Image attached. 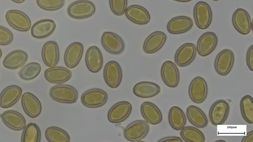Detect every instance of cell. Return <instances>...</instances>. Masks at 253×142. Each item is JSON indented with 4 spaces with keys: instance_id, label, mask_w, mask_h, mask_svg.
<instances>
[{
    "instance_id": "cell-3",
    "label": "cell",
    "mask_w": 253,
    "mask_h": 142,
    "mask_svg": "<svg viewBox=\"0 0 253 142\" xmlns=\"http://www.w3.org/2000/svg\"><path fill=\"white\" fill-rule=\"evenodd\" d=\"M193 17L198 28L202 30L207 29L210 27L212 19L211 6L205 1H198L193 8Z\"/></svg>"
},
{
    "instance_id": "cell-39",
    "label": "cell",
    "mask_w": 253,
    "mask_h": 142,
    "mask_svg": "<svg viewBox=\"0 0 253 142\" xmlns=\"http://www.w3.org/2000/svg\"><path fill=\"white\" fill-rule=\"evenodd\" d=\"M109 4L112 12L117 16L125 14L127 6V0H109Z\"/></svg>"
},
{
    "instance_id": "cell-40",
    "label": "cell",
    "mask_w": 253,
    "mask_h": 142,
    "mask_svg": "<svg viewBox=\"0 0 253 142\" xmlns=\"http://www.w3.org/2000/svg\"><path fill=\"white\" fill-rule=\"evenodd\" d=\"M13 35L7 28L0 26V45H7L12 42Z\"/></svg>"
},
{
    "instance_id": "cell-16",
    "label": "cell",
    "mask_w": 253,
    "mask_h": 142,
    "mask_svg": "<svg viewBox=\"0 0 253 142\" xmlns=\"http://www.w3.org/2000/svg\"><path fill=\"white\" fill-rule=\"evenodd\" d=\"M161 75L164 83L168 87L174 88L179 82V72L176 65L170 61H166L162 65Z\"/></svg>"
},
{
    "instance_id": "cell-34",
    "label": "cell",
    "mask_w": 253,
    "mask_h": 142,
    "mask_svg": "<svg viewBox=\"0 0 253 142\" xmlns=\"http://www.w3.org/2000/svg\"><path fill=\"white\" fill-rule=\"evenodd\" d=\"M41 139L40 128L35 123H28L23 129L21 142H40Z\"/></svg>"
},
{
    "instance_id": "cell-14",
    "label": "cell",
    "mask_w": 253,
    "mask_h": 142,
    "mask_svg": "<svg viewBox=\"0 0 253 142\" xmlns=\"http://www.w3.org/2000/svg\"><path fill=\"white\" fill-rule=\"evenodd\" d=\"M196 47L192 43H185L181 45L176 50L174 60L175 63L180 67L190 64L196 55Z\"/></svg>"
},
{
    "instance_id": "cell-47",
    "label": "cell",
    "mask_w": 253,
    "mask_h": 142,
    "mask_svg": "<svg viewBox=\"0 0 253 142\" xmlns=\"http://www.w3.org/2000/svg\"><path fill=\"white\" fill-rule=\"evenodd\" d=\"M214 0V1H218L219 0Z\"/></svg>"
},
{
    "instance_id": "cell-43",
    "label": "cell",
    "mask_w": 253,
    "mask_h": 142,
    "mask_svg": "<svg viewBox=\"0 0 253 142\" xmlns=\"http://www.w3.org/2000/svg\"><path fill=\"white\" fill-rule=\"evenodd\" d=\"M242 142H253V131L252 130L244 136L242 140Z\"/></svg>"
},
{
    "instance_id": "cell-26",
    "label": "cell",
    "mask_w": 253,
    "mask_h": 142,
    "mask_svg": "<svg viewBox=\"0 0 253 142\" xmlns=\"http://www.w3.org/2000/svg\"><path fill=\"white\" fill-rule=\"evenodd\" d=\"M85 63L87 69L91 72L96 73L101 69L103 59L100 49L96 46H91L86 50Z\"/></svg>"
},
{
    "instance_id": "cell-22",
    "label": "cell",
    "mask_w": 253,
    "mask_h": 142,
    "mask_svg": "<svg viewBox=\"0 0 253 142\" xmlns=\"http://www.w3.org/2000/svg\"><path fill=\"white\" fill-rule=\"evenodd\" d=\"M42 58L43 63L48 67L57 65L59 60V49L57 43L50 40L45 42L42 49Z\"/></svg>"
},
{
    "instance_id": "cell-10",
    "label": "cell",
    "mask_w": 253,
    "mask_h": 142,
    "mask_svg": "<svg viewBox=\"0 0 253 142\" xmlns=\"http://www.w3.org/2000/svg\"><path fill=\"white\" fill-rule=\"evenodd\" d=\"M234 62V55L233 51L225 49L220 51L216 55L214 67L216 72L222 76L227 75L231 71Z\"/></svg>"
},
{
    "instance_id": "cell-44",
    "label": "cell",
    "mask_w": 253,
    "mask_h": 142,
    "mask_svg": "<svg viewBox=\"0 0 253 142\" xmlns=\"http://www.w3.org/2000/svg\"><path fill=\"white\" fill-rule=\"evenodd\" d=\"M13 2L17 3H21L23 2L25 0H11Z\"/></svg>"
},
{
    "instance_id": "cell-9",
    "label": "cell",
    "mask_w": 253,
    "mask_h": 142,
    "mask_svg": "<svg viewBox=\"0 0 253 142\" xmlns=\"http://www.w3.org/2000/svg\"><path fill=\"white\" fill-rule=\"evenodd\" d=\"M230 110L228 103L224 100L214 102L209 110V118L214 126L223 124L226 120Z\"/></svg>"
},
{
    "instance_id": "cell-4",
    "label": "cell",
    "mask_w": 253,
    "mask_h": 142,
    "mask_svg": "<svg viewBox=\"0 0 253 142\" xmlns=\"http://www.w3.org/2000/svg\"><path fill=\"white\" fill-rule=\"evenodd\" d=\"M150 129L148 122L143 120H136L129 123L124 130V136L131 142L139 141L148 134Z\"/></svg>"
},
{
    "instance_id": "cell-17",
    "label": "cell",
    "mask_w": 253,
    "mask_h": 142,
    "mask_svg": "<svg viewBox=\"0 0 253 142\" xmlns=\"http://www.w3.org/2000/svg\"><path fill=\"white\" fill-rule=\"evenodd\" d=\"M125 14L131 22L140 25L148 24L151 20L149 11L143 6L132 4L126 8Z\"/></svg>"
},
{
    "instance_id": "cell-32",
    "label": "cell",
    "mask_w": 253,
    "mask_h": 142,
    "mask_svg": "<svg viewBox=\"0 0 253 142\" xmlns=\"http://www.w3.org/2000/svg\"><path fill=\"white\" fill-rule=\"evenodd\" d=\"M168 120L170 126L175 130H180L186 123V115L183 111L176 106H172L169 112Z\"/></svg>"
},
{
    "instance_id": "cell-15",
    "label": "cell",
    "mask_w": 253,
    "mask_h": 142,
    "mask_svg": "<svg viewBox=\"0 0 253 142\" xmlns=\"http://www.w3.org/2000/svg\"><path fill=\"white\" fill-rule=\"evenodd\" d=\"M217 43L218 38L215 33L212 32H206L198 39L196 50L200 56H207L213 51Z\"/></svg>"
},
{
    "instance_id": "cell-13",
    "label": "cell",
    "mask_w": 253,
    "mask_h": 142,
    "mask_svg": "<svg viewBox=\"0 0 253 142\" xmlns=\"http://www.w3.org/2000/svg\"><path fill=\"white\" fill-rule=\"evenodd\" d=\"M188 93L190 98L194 103H203L208 94V85L206 80L200 76L195 77L190 83Z\"/></svg>"
},
{
    "instance_id": "cell-31",
    "label": "cell",
    "mask_w": 253,
    "mask_h": 142,
    "mask_svg": "<svg viewBox=\"0 0 253 142\" xmlns=\"http://www.w3.org/2000/svg\"><path fill=\"white\" fill-rule=\"evenodd\" d=\"M186 116L190 123L198 128H204L208 119L204 111L198 106H189L186 109Z\"/></svg>"
},
{
    "instance_id": "cell-19",
    "label": "cell",
    "mask_w": 253,
    "mask_h": 142,
    "mask_svg": "<svg viewBox=\"0 0 253 142\" xmlns=\"http://www.w3.org/2000/svg\"><path fill=\"white\" fill-rule=\"evenodd\" d=\"M84 52V46L82 43L74 42L66 48L64 55V61L67 67L73 69L80 63Z\"/></svg>"
},
{
    "instance_id": "cell-42",
    "label": "cell",
    "mask_w": 253,
    "mask_h": 142,
    "mask_svg": "<svg viewBox=\"0 0 253 142\" xmlns=\"http://www.w3.org/2000/svg\"><path fill=\"white\" fill-rule=\"evenodd\" d=\"M158 142H182V140L176 136H170V137H168L166 138H162L159 140Z\"/></svg>"
},
{
    "instance_id": "cell-30",
    "label": "cell",
    "mask_w": 253,
    "mask_h": 142,
    "mask_svg": "<svg viewBox=\"0 0 253 142\" xmlns=\"http://www.w3.org/2000/svg\"><path fill=\"white\" fill-rule=\"evenodd\" d=\"M133 94L141 98H149L158 95L161 91L160 86L153 82L141 81L137 83L133 88Z\"/></svg>"
},
{
    "instance_id": "cell-24",
    "label": "cell",
    "mask_w": 253,
    "mask_h": 142,
    "mask_svg": "<svg viewBox=\"0 0 253 142\" xmlns=\"http://www.w3.org/2000/svg\"><path fill=\"white\" fill-rule=\"evenodd\" d=\"M3 123L14 131L23 130L26 126V119L19 112L14 110H8L0 114Z\"/></svg>"
},
{
    "instance_id": "cell-2",
    "label": "cell",
    "mask_w": 253,
    "mask_h": 142,
    "mask_svg": "<svg viewBox=\"0 0 253 142\" xmlns=\"http://www.w3.org/2000/svg\"><path fill=\"white\" fill-rule=\"evenodd\" d=\"M96 10L94 4L88 0H78L73 1L68 6L67 12L71 18L81 20L92 16Z\"/></svg>"
},
{
    "instance_id": "cell-11",
    "label": "cell",
    "mask_w": 253,
    "mask_h": 142,
    "mask_svg": "<svg viewBox=\"0 0 253 142\" xmlns=\"http://www.w3.org/2000/svg\"><path fill=\"white\" fill-rule=\"evenodd\" d=\"M132 109V105L129 102H119L109 110L107 114L108 120L112 123H121L129 117Z\"/></svg>"
},
{
    "instance_id": "cell-23",
    "label": "cell",
    "mask_w": 253,
    "mask_h": 142,
    "mask_svg": "<svg viewBox=\"0 0 253 142\" xmlns=\"http://www.w3.org/2000/svg\"><path fill=\"white\" fill-rule=\"evenodd\" d=\"M22 94V89L19 86H7L0 94V106L3 108L12 106L19 101Z\"/></svg>"
},
{
    "instance_id": "cell-8",
    "label": "cell",
    "mask_w": 253,
    "mask_h": 142,
    "mask_svg": "<svg viewBox=\"0 0 253 142\" xmlns=\"http://www.w3.org/2000/svg\"><path fill=\"white\" fill-rule=\"evenodd\" d=\"M122 68L117 61H110L106 64L103 70V77L109 87H118L122 82Z\"/></svg>"
},
{
    "instance_id": "cell-20",
    "label": "cell",
    "mask_w": 253,
    "mask_h": 142,
    "mask_svg": "<svg viewBox=\"0 0 253 142\" xmlns=\"http://www.w3.org/2000/svg\"><path fill=\"white\" fill-rule=\"evenodd\" d=\"M193 26L192 19L186 16H177L171 18L168 23L167 29L173 35H178L187 32Z\"/></svg>"
},
{
    "instance_id": "cell-25",
    "label": "cell",
    "mask_w": 253,
    "mask_h": 142,
    "mask_svg": "<svg viewBox=\"0 0 253 142\" xmlns=\"http://www.w3.org/2000/svg\"><path fill=\"white\" fill-rule=\"evenodd\" d=\"M167 38V35L162 31L152 33L144 41L143 51L147 54H152L158 51L165 44Z\"/></svg>"
},
{
    "instance_id": "cell-45",
    "label": "cell",
    "mask_w": 253,
    "mask_h": 142,
    "mask_svg": "<svg viewBox=\"0 0 253 142\" xmlns=\"http://www.w3.org/2000/svg\"><path fill=\"white\" fill-rule=\"evenodd\" d=\"M173 0L178 1V2H187L190 1L192 0Z\"/></svg>"
},
{
    "instance_id": "cell-1",
    "label": "cell",
    "mask_w": 253,
    "mask_h": 142,
    "mask_svg": "<svg viewBox=\"0 0 253 142\" xmlns=\"http://www.w3.org/2000/svg\"><path fill=\"white\" fill-rule=\"evenodd\" d=\"M49 94L53 100L63 104L75 103L78 98L77 89L68 84H59L51 87Z\"/></svg>"
},
{
    "instance_id": "cell-33",
    "label": "cell",
    "mask_w": 253,
    "mask_h": 142,
    "mask_svg": "<svg viewBox=\"0 0 253 142\" xmlns=\"http://www.w3.org/2000/svg\"><path fill=\"white\" fill-rule=\"evenodd\" d=\"M45 137L49 142H69L70 137L68 133L63 129L56 127L50 126L45 131Z\"/></svg>"
},
{
    "instance_id": "cell-7",
    "label": "cell",
    "mask_w": 253,
    "mask_h": 142,
    "mask_svg": "<svg viewBox=\"0 0 253 142\" xmlns=\"http://www.w3.org/2000/svg\"><path fill=\"white\" fill-rule=\"evenodd\" d=\"M101 42L103 48L112 55H119L125 49V44L122 37L112 32H103Z\"/></svg>"
},
{
    "instance_id": "cell-21",
    "label": "cell",
    "mask_w": 253,
    "mask_h": 142,
    "mask_svg": "<svg viewBox=\"0 0 253 142\" xmlns=\"http://www.w3.org/2000/svg\"><path fill=\"white\" fill-rule=\"evenodd\" d=\"M56 25L52 19H42L35 22L31 27L32 36L37 39H42L50 36L55 31Z\"/></svg>"
},
{
    "instance_id": "cell-27",
    "label": "cell",
    "mask_w": 253,
    "mask_h": 142,
    "mask_svg": "<svg viewBox=\"0 0 253 142\" xmlns=\"http://www.w3.org/2000/svg\"><path fill=\"white\" fill-rule=\"evenodd\" d=\"M44 76L48 82L60 84L65 83L71 79L72 72L65 67H54L46 69L44 71Z\"/></svg>"
},
{
    "instance_id": "cell-6",
    "label": "cell",
    "mask_w": 253,
    "mask_h": 142,
    "mask_svg": "<svg viewBox=\"0 0 253 142\" xmlns=\"http://www.w3.org/2000/svg\"><path fill=\"white\" fill-rule=\"evenodd\" d=\"M5 19L10 26L19 32H27L31 27V21L29 16L19 10L11 9L5 14Z\"/></svg>"
},
{
    "instance_id": "cell-29",
    "label": "cell",
    "mask_w": 253,
    "mask_h": 142,
    "mask_svg": "<svg viewBox=\"0 0 253 142\" xmlns=\"http://www.w3.org/2000/svg\"><path fill=\"white\" fill-rule=\"evenodd\" d=\"M28 58L27 53L23 50H16L8 53L2 61L4 68L9 70L17 69L23 66Z\"/></svg>"
},
{
    "instance_id": "cell-12",
    "label": "cell",
    "mask_w": 253,
    "mask_h": 142,
    "mask_svg": "<svg viewBox=\"0 0 253 142\" xmlns=\"http://www.w3.org/2000/svg\"><path fill=\"white\" fill-rule=\"evenodd\" d=\"M232 25L235 29L243 35H247L251 32L252 24L249 13L244 9L237 8L232 16Z\"/></svg>"
},
{
    "instance_id": "cell-37",
    "label": "cell",
    "mask_w": 253,
    "mask_h": 142,
    "mask_svg": "<svg viewBox=\"0 0 253 142\" xmlns=\"http://www.w3.org/2000/svg\"><path fill=\"white\" fill-rule=\"evenodd\" d=\"M42 70L41 65L37 62H31L25 65L19 72V77L26 81L36 78Z\"/></svg>"
},
{
    "instance_id": "cell-5",
    "label": "cell",
    "mask_w": 253,
    "mask_h": 142,
    "mask_svg": "<svg viewBox=\"0 0 253 142\" xmlns=\"http://www.w3.org/2000/svg\"><path fill=\"white\" fill-rule=\"evenodd\" d=\"M108 99L107 93L100 88L85 91L81 98L82 104L86 107L97 108L104 106Z\"/></svg>"
},
{
    "instance_id": "cell-18",
    "label": "cell",
    "mask_w": 253,
    "mask_h": 142,
    "mask_svg": "<svg viewBox=\"0 0 253 142\" xmlns=\"http://www.w3.org/2000/svg\"><path fill=\"white\" fill-rule=\"evenodd\" d=\"M21 105L25 113L32 118L38 117L41 113L42 107L40 101L30 92H25L22 95Z\"/></svg>"
},
{
    "instance_id": "cell-35",
    "label": "cell",
    "mask_w": 253,
    "mask_h": 142,
    "mask_svg": "<svg viewBox=\"0 0 253 142\" xmlns=\"http://www.w3.org/2000/svg\"><path fill=\"white\" fill-rule=\"evenodd\" d=\"M182 140L186 142H204L205 137L198 128L193 126L184 127L180 133Z\"/></svg>"
},
{
    "instance_id": "cell-38",
    "label": "cell",
    "mask_w": 253,
    "mask_h": 142,
    "mask_svg": "<svg viewBox=\"0 0 253 142\" xmlns=\"http://www.w3.org/2000/svg\"><path fill=\"white\" fill-rule=\"evenodd\" d=\"M37 5L47 11H55L62 8L65 0H36Z\"/></svg>"
},
{
    "instance_id": "cell-46",
    "label": "cell",
    "mask_w": 253,
    "mask_h": 142,
    "mask_svg": "<svg viewBox=\"0 0 253 142\" xmlns=\"http://www.w3.org/2000/svg\"><path fill=\"white\" fill-rule=\"evenodd\" d=\"M1 56H2V52H1V49L0 48V59L1 57Z\"/></svg>"
},
{
    "instance_id": "cell-28",
    "label": "cell",
    "mask_w": 253,
    "mask_h": 142,
    "mask_svg": "<svg viewBox=\"0 0 253 142\" xmlns=\"http://www.w3.org/2000/svg\"><path fill=\"white\" fill-rule=\"evenodd\" d=\"M142 117L148 123L156 125L162 122V114L158 107L153 103L144 102L140 106Z\"/></svg>"
},
{
    "instance_id": "cell-41",
    "label": "cell",
    "mask_w": 253,
    "mask_h": 142,
    "mask_svg": "<svg viewBox=\"0 0 253 142\" xmlns=\"http://www.w3.org/2000/svg\"><path fill=\"white\" fill-rule=\"evenodd\" d=\"M246 63L251 71H253V45L248 49L246 54Z\"/></svg>"
},
{
    "instance_id": "cell-36",
    "label": "cell",
    "mask_w": 253,
    "mask_h": 142,
    "mask_svg": "<svg viewBox=\"0 0 253 142\" xmlns=\"http://www.w3.org/2000/svg\"><path fill=\"white\" fill-rule=\"evenodd\" d=\"M240 111L242 117L248 123H253V100L249 95L244 96L240 101Z\"/></svg>"
}]
</instances>
